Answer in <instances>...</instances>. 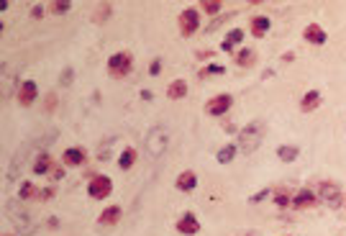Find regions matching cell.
<instances>
[{
    "mask_svg": "<svg viewBox=\"0 0 346 236\" xmlns=\"http://www.w3.org/2000/svg\"><path fill=\"white\" fill-rule=\"evenodd\" d=\"M8 218L13 221V226H16L23 236H31V233L36 231V221H34L23 208H18V211H16V208H13V203H8Z\"/></svg>",
    "mask_w": 346,
    "mask_h": 236,
    "instance_id": "2",
    "label": "cell"
},
{
    "mask_svg": "<svg viewBox=\"0 0 346 236\" xmlns=\"http://www.w3.org/2000/svg\"><path fill=\"white\" fill-rule=\"evenodd\" d=\"M249 236H259V233H256V231H251V233H249Z\"/></svg>",
    "mask_w": 346,
    "mask_h": 236,
    "instance_id": "32",
    "label": "cell"
},
{
    "mask_svg": "<svg viewBox=\"0 0 346 236\" xmlns=\"http://www.w3.org/2000/svg\"><path fill=\"white\" fill-rule=\"evenodd\" d=\"M69 0H59V3H51V13H67L69 11Z\"/></svg>",
    "mask_w": 346,
    "mask_h": 236,
    "instance_id": "26",
    "label": "cell"
},
{
    "mask_svg": "<svg viewBox=\"0 0 346 236\" xmlns=\"http://www.w3.org/2000/svg\"><path fill=\"white\" fill-rule=\"evenodd\" d=\"M36 95H39V87H36L34 80H26V82L18 87V103H21V105H31V103L36 100Z\"/></svg>",
    "mask_w": 346,
    "mask_h": 236,
    "instance_id": "9",
    "label": "cell"
},
{
    "mask_svg": "<svg viewBox=\"0 0 346 236\" xmlns=\"http://www.w3.org/2000/svg\"><path fill=\"white\" fill-rule=\"evenodd\" d=\"M218 72H223L221 65H211V67H208V75H218Z\"/></svg>",
    "mask_w": 346,
    "mask_h": 236,
    "instance_id": "30",
    "label": "cell"
},
{
    "mask_svg": "<svg viewBox=\"0 0 346 236\" xmlns=\"http://www.w3.org/2000/svg\"><path fill=\"white\" fill-rule=\"evenodd\" d=\"M298 154H300L298 146H280V149H277V157H280L282 162H295Z\"/></svg>",
    "mask_w": 346,
    "mask_h": 236,
    "instance_id": "20",
    "label": "cell"
},
{
    "mask_svg": "<svg viewBox=\"0 0 346 236\" xmlns=\"http://www.w3.org/2000/svg\"><path fill=\"white\" fill-rule=\"evenodd\" d=\"M226 41H228L231 46H234V44H239V41H244V31H241V28H234V31L228 34V39H226Z\"/></svg>",
    "mask_w": 346,
    "mask_h": 236,
    "instance_id": "27",
    "label": "cell"
},
{
    "mask_svg": "<svg viewBox=\"0 0 346 236\" xmlns=\"http://www.w3.org/2000/svg\"><path fill=\"white\" fill-rule=\"evenodd\" d=\"M88 193H90V198H95V200L108 198V195L113 193V183H110V177H108V174H95L93 180H90V185H88Z\"/></svg>",
    "mask_w": 346,
    "mask_h": 236,
    "instance_id": "3",
    "label": "cell"
},
{
    "mask_svg": "<svg viewBox=\"0 0 346 236\" xmlns=\"http://www.w3.org/2000/svg\"><path fill=\"white\" fill-rule=\"evenodd\" d=\"M136 157H138V154H136V149H131V146H128V149H123V152H121V157H118L121 169H131V167H133V162H136Z\"/></svg>",
    "mask_w": 346,
    "mask_h": 236,
    "instance_id": "19",
    "label": "cell"
},
{
    "mask_svg": "<svg viewBox=\"0 0 346 236\" xmlns=\"http://www.w3.org/2000/svg\"><path fill=\"white\" fill-rule=\"evenodd\" d=\"M315 203V195H313V190H300L298 195H295V200H293V205L298 208V211H305V208H310Z\"/></svg>",
    "mask_w": 346,
    "mask_h": 236,
    "instance_id": "16",
    "label": "cell"
},
{
    "mask_svg": "<svg viewBox=\"0 0 346 236\" xmlns=\"http://www.w3.org/2000/svg\"><path fill=\"white\" fill-rule=\"evenodd\" d=\"M195 188H197V177H195V172L185 169V172L177 177V190H182V193H192Z\"/></svg>",
    "mask_w": 346,
    "mask_h": 236,
    "instance_id": "12",
    "label": "cell"
},
{
    "mask_svg": "<svg viewBox=\"0 0 346 236\" xmlns=\"http://www.w3.org/2000/svg\"><path fill=\"white\" fill-rule=\"evenodd\" d=\"M318 190H321V200H323L328 208H341L343 195H341V190H338V185H336V183H323Z\"/></svg>",
    "mask_w": 346,
    "mask_h": 236,
    "instance_id": "7",
    "label": "cell"
},
{
    "mask_svg": "<svg viewBox=\"0 0 346 236\" xmlns=\"http://www.w3.org/2000/svg\"><path fill=\"white\" fill-rule=\"evenodd\" d=\"M318 105H321V93H318V90H308V93L303 95V100H300V108H303L305 113L315 110Z\"/></svg>",
    "mask_w": 346,
    "mask_h": 236,
    "instance_id": "14",
    "label": "cell"
},
{
    "mask_svg": "<svg viewBox=\"0 0 346 236\" xmlns=\"http://www.w3.org/2000/svg\"><path fill=\"white\" fill-rule=\"evenodd\" d=\"M121 221V205H110V208H105L103 213H100V218H98V223L100 226H113V223H118Z\"/></svg>",
    "mask_w": 346,
    "mask_h": 236,
    "instance_id": "13",
    "label": "cell"
},
{
    "mask_svg": "<svg viewBox=\"0 0 346 236\" xmlns=\"http://www.w3.org/2000/svg\"><path fill=\"white\" fill-rule=\"evenodd\" d=\"M164 146H167V136H164V131H162V129H154V131L149 134V139H147V149H149V154H152V157H157V154H162V152H164Z\"/></svg>",
    "mask_w": 346,
    "mask_h": 236,
    "instance_id": "8",
    "label": "cell"
},
{
    "mask_svg": "<svg viewBox=\"0 0 346 236\" xmlns=\"http://www.w3.org/2000/svg\"><path fill=\"white\" fill-rule=\"evenodd\" d=\"M267 31H269V18H267V16H256V18H251V34H254L256 39H262Z\"/></svg>",
    "mask_w": 346,
    "mask_h": 236,
    "instance_id": "17",
    "label": "cell"
},
{
    "mask_svg": "<svg viewBox=\"0 0 346 236\" xmlns=\"http://www.w3.org/2000/svg\"><path fill=\"white\" fill-rule=\"evenodd\" d=\"M3 236H11V233H3Z\"/></svg>",
    "mask_w": 346,
    "mask_h": 236,
    "instance_id": "33",
    "label": "cell"
},
{
    "mask_svg": "<svg viewBox=\"0 0 346 236\" xmlns=\"http://www.w3.org/2000/svg\"><path fill=\"white\" fill-rule=\"evenodd\" d=\"M82 162H85V149H80V146H72V149H67V152H64V164L80 167Z\"/></svg>",
    "mask_w": 346,
    "mask_h": 236,
    "instance_id": "15",
    "label": "cell"
},
{
    "mask_svg": "<svg viewBox=\"0 0 346 236\" xmlns=\"http://www.w3.org/2000/svg\"><path fill=\"white\" fill-rule=\"evenodd\" d=\"M177 231H180V233H185V236L197 233V231H200V221L195 218V213H185V216L177 221Z\"/></svg>",
    "mask_w": 346,
    "mask_h": 236,
    "instance_id": "10",
    "label": "cell"
},
{
    "mask_svg": "<svg viewBox=\"0 0 346 236\" xmlns=\"http://www.w3.org/2000/svg\"><path fill=\"white\" fill-rule=\"evenodd\" d=\"M167 95H169L172 100H180V98H185V95H187V82H185V80H175V82L167 87Z\"/></svg>",
    "mask_w": 346,
    "mask_h": 236,
    "instance_id": "18",
    "label": "cell"
},
{
    "mask_svg": "<svg viewBox=\"0 0 346 236\" xmlns=\"http://www.w3.org/2000/svg\"><path fill=\"white\" fill-rule=\"evenodd\" d=\"M231 105H234V98L228 93H221V95H213L211 100L205 103V110L211 115H223V113H228Z\"/></svg>",
    "mask_w": 346,
    "mask_h": 236,
    "instance_id": "5",
    "label": "cell"
},
{
    "mask_svg": "<svg viewBox=\"0 0 346 236\" xmlns=\"http://www.w3.org/2000/svg\"><path fill=\"white\" fill-rule=\"evenodd\" d=\"M54 177H56V180H62V177H64V169H59V167H54V172H51Z\"/></svg>",
    "mask_w": 346,
    "mask_h": 236,
    "instance_id": "31",
    "label": "cell"
},
{
    "mask_svg": "<svg viewBox=\"0 0 346 236\" xmlns=\"http://www.w3.org/2000/svg\"><path fill=\"white\" fill-rule=\"evenodd\" d=\"M108 72H110L113 77H126V75L131 72V56H128L126 51L113 54V56L108 59Z\"/></svg>",
    "mask_w": 346,
    "mask_h": 236,
    "instance_id": "4",
    "label": "cell"
},
{
    "mask_svg": "<svg viewBox=\"0 0 346 236\" xmlns=\"http://www.w3.org/2000/svg\"><path fill=\"white\" fill-rule=\"evenodd\" d=\"M200 6H203V11H205V13H211V16H216V13L221 11V6H223V3H221V0H203Z\"/></svg>",
    "mask_w": 346,
    "mask_h": 236,
    "instance_id": "24",
    "label": "cell"
},
{
    "mask_svg": "<svg viewBox=\"0 0 346 236\" xmlns=\"http://www.w3.org/2000/svg\"><path fill=\"white\" fill-rule=\"evenodd\" d=\"M159 70H162V62H159V59H154V62H152V75H159Z\"/></svg>",
    "mask_w": 346,
    "mask_h": 236,
    "instance_id": "29",
    "label": "cell"
},
{
    "mask_svg": "<svg viewBox=\"0 0 346 236\" xmlns=\"http://www.w3.org/2000/svg\"><path fill=\"white\" fill-rule=\"evenodd\" d=\"M274 203L280 205V208H287V205H290V195H287V193H277V195H274Z\"/></svg>",
    "mask_w": 346,
    "mask_h": 236,
    "instance_id": "28",
    "label": "cell"
},
{
    "mask_svg": "<svg viewBox=\"0 0 346 236\" xmlns=\"http://www.w3.org/2000/svg\"><path fill=\"white\" fill-rule=\"evenodd\" d=\"M49 169H54V164H51V159H49L46 154H41V157L34 162V172H36V174H46Z\"/></svg>",
    "mask_w": 346,
    "mask_h": 236,
    "instance_id": "21",
    "label": "cell"
},
{
    "mask_svg": "<svg viewBox=\"0 0 346 236\" xmlns=\"http://www.w3.org/2000/svg\"><path fill=\"white\" fill-rule=\"evenodd\" d=\"M236 62H239L241 67H251V65H254V51H251V49H241V51L236 54Z\"/></svg>",
    "mask_w": 346,
    "mask_h": 236,
    "instance_id": "22",
    "label": "cell"
},
{
    "mask_svg": "<svg viewBox=\"0 0 346 236\" xmlns=\"http://www.w3.org/2000/svg\"><path fill=\"white\" fill-rule=\"evenodd\" d=\"M264 124L262 121H251L241 134H239V149L244 152V154H251L254 149H259V144H262V139H264Z\"/></svg>",
    "mask_w": 346,
    "mask_h": 236,
    "instance_id": "1",
    "label": "cell"
},
{
    "mask_svg": "<svg viewBox=\"0 0 346 236\" xmlns=\"http://www.w3.org/2000/svg\"><path fill=\"white\" fill-rule=\"evenodd\" d=\"M236 149H239V146H234V144L223 146V149L218 152V162H221V164H228V162H231V159L236 157Z\"/></svg>",
    "mask_w": 346,
    "mask_h": 236,
    "instance_id": "23",
    "label": "cell"
},
{
    "mask_svg": "<svg viewBox=\"0 0 346 236\" xmlns=\"http://www.w3.org/2000/svg\"><path fill=\"white\" fill-rule=\"evenodd\" d=\"M18 195H21V198H36V188H34V183H23V185H21V190H18Z\"/></svg>",
    "mask_w": 346,
    "mask_h": 236,
    "instance_id": "25",
    "label": "cell"
},
{
    "mask_svg": "<svg viewBox=\"0 0 346 236\" xmlns=\"http://www.w3.org/2000/svg\"><path fill=\"white\" fill-rule=\"evenodd\" d=\"M197 28H200V13L195 8L182 11L180 13V31H182V36H192Z\"/></svg>",
    "mask_w": 346,
    "mask_h": 236,
    "instance_id": "6",
    "label": "cell"
},
{
    "mask_svg": "<svg viewBox=\"0 0 346 236\" xmlns=\"http://www.w3.org/2000/svg\"><path fill=\"white\" fill-rule=\"evenodd\" d=\"M305 41H310V44H315V46H321V44H326V31L318 26V23H310V26H305Z\"/></svg>",
    "mask_w": 346,
    "mask_h": 236,
    "instance_id": "11",
    "label": "cell"
}]
</instances>
